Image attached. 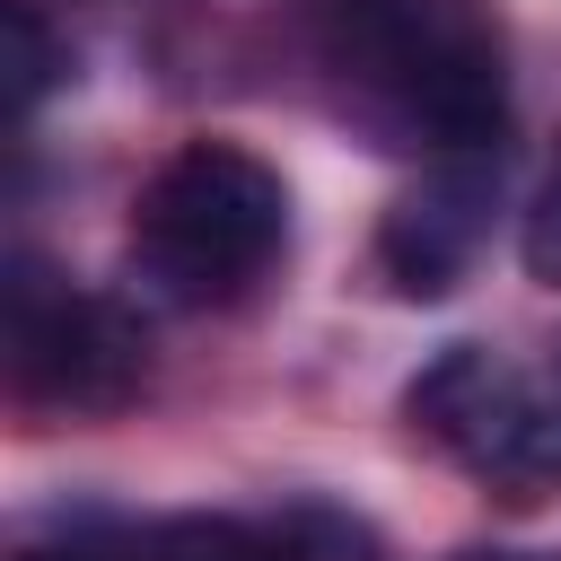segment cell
<instances>
[{"instance_id": "1", "label": "cell", "mask_w": 561, "mask_h": 561, "mask_svg": "<svg viewBox=\"0 0 561 561\" xmlns=\"http://www.w3.org/2000/svg\"><path fill=\"white\" fill-rule=\"evenodd\" d=\"M324 61L412 149H500L508 79L491 35L456 0H324Z\"/></svg>"}, {"instance_id": "2", "label": "cell", "mask_w": 561, "mask_h": 561, "mask_svg": "<svg viewBox=\"0 0 561 561\" xmlns=\"http://www.w3.org/2000/svg\"><path fill=\"white\" fill-rule=\"evenodd\" d=\"M280 237V175L237 140H184L131 202V280L167 307H219L272 272Z\"/></svg>"}, {"instance_id": "3", "label": "cell", "mask_w": 561, "mask_h": 561, "mask_svg": "<svg viewBox=\"0 0 561 561\" xmlns=\"http://www.w3.org/2000/svg\"><path fill=\"white\" fill-rule=\"evenodd\" d=\"M9 377L44 412L105 421V412H123L140 394L149 333H140L131 307H114L96 289H70L53 263L18 254L9 263Z\"/></svg>"}, {"instance_id": "4", "label": "cell", "mask_w": 561, "mask_h": 561, "mask_svg": "<svg viewBox=\"0 0 561 561\" xmlns=\"http://www.w3.org/2000/svg\"><path fill=\"white\" fill-rule=\"evenodd\" d=\"M412 430L430 447H447L465 473L500 482L508 500H543L561 491V394H543L526 368H508L500 351L482 342H456L438 351L412 394H403Z\"/></svg>"}, {"instance_id": "5", "label": "cell", "mask_w": 561, "mask_h": 561, "mask_svg": "<svg viewBox=\"0 0 561 561\" xmlns=\"http://www.w3.org/2000/svg\"><path fill=\"white\" fill-rule=\"evenodd\" d=\"M491 193H500V149H465V158H438L377 228V272L403 289V298H447L491 228Z\"/></svg>"}, {"instance_id": "6", "label": "cell", "mask_w": 561, "mask_h": 561, "mask_svg": "<svg viewBox=\"0 0 561 561\" xmlns=\"http://www.w3.org/2000/svg\"><path fill=\"white\" fill-rule=\"evenodd\" d=\"M149 561H333L316 543L307 517L289 526H245V517H175V526H149L140 535Z\"/></svg>"}, {"instance_id": "7", "label": "cell", "mask_w": 561, "mask_h": 561, "mask_svg": "<svg viewBox=\"0 0 561 561\" xmlns=\"http://www.w3.org/2000/svg\"><path fill=\"white\" fill-rule=\"evenodd\" d=\"M0 44H9V53H0V70H9V105L26 114V105L53 88V70H61V44H53V26H44L26 0H9V9H0Z\"/></svg>"}, {"instance_id": "8", "label": "cell", "mask_w": 561, "mask_h": 561, "mask_svg": "<svg viewBox=\"0 0 561 561\" xmlns=\"http://www.w3.org/2000/svg\"><path fill=\"white\" fill-rule=\"evenodd\" d=\"M517 254L543 289H561V149L543 158V184L526 193V219H517Z\"/></svg>"}, {"instance_id": "9", "label": "cell", "mask_w": 561, "mask_h": 561, "mask_svg": "<svg viewBox=\"0 0 561 561\" xmlns=\"http://www.w3.org/2000/svg\"><path fill=\"white\" fill-rule=\"evenodd\" d=\"M18 561H149L140 535H70L61 552H18Z\"/></svg>"}, {"instance_id": "10", "label": "cell", "mask_w": 561, "mask_h": 561, "mask_svg": "<svg viewBox=\"0 0 561 561\" xmlns=\"http://www.w3.org/2000/svg\"><path fill=\"white\" fill-rule=\"evenodd\" d=\"M465 561H561V552H465Z\"/></svg>"}, {"instance_id": "11", "label": "cell", "mask_w": 561, "mask_h": 561, "mask_svg": "<svg viewBox=\"0 0 561 561\" xmlns=\"http://www.w3.org/2000/svg\"><path fill=\"white\" fill-rule=\"evenodd\" d=\"M552 377H561V359H552Z\"/></svg>"}]
</instances>
